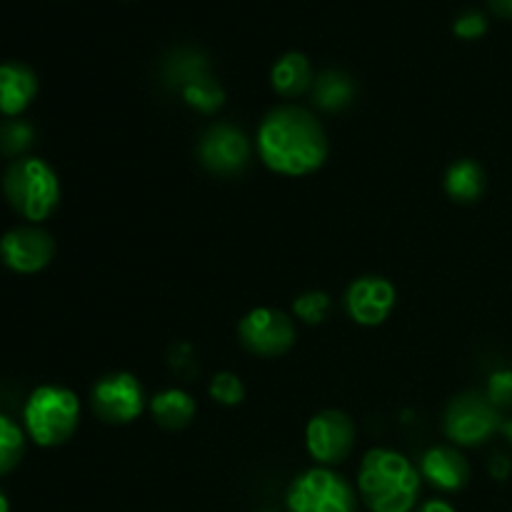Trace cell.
<instances>
[{"label":"cell","instance_id":"obj_6","mask_svg":"<svg viewBox=\"0 0 512 512\" xmlns=\"http://www.w3.org/2000/svg\"><path fill=\"white\" fill-rule=\"evenodd\" d=\"M238 338L248 353L260 358H280L295 345V323L288 313L278 308H253L238 323Z\"/></svg>","mask_w":512,"mask_h":512},{"label":"cell","instance_id":"obj_4","mask_svg":"<svg viewBox=\"0 0 512 512\" xmlns=\"http://www.w3.org/2000/svg\"><path fill=\"white\" fill-rule=\"evenodd\" d=\"M80 425V400L63 385H40L23 408V430L40 448L68 443Z\"/></svg>","mask_w":512,"mask_h":512},{"label":"cell","instance_id":"obj_11","mask_svg":"<svg viewBox=\"0 0 512 512\" xmlns=\"http://www.w3.org/2000/svg\"><path fill=\"white\" fill-rule=\"evenodd\" d=\"M55 240L50 233L35 228V225H23L13 228L0 238V260L8 270L20 275H35L53 263Z\"/></svg>","mask_w":512,"mask_h":512},{"label":"cell","instance_id":"obj_21","mask_svg":"<svg viewBox=\"0 0 512 512\" xmlns=\"http://www.w3.org/2000/svg\"><path fill=\"white\" fill-rule=\"evenodd\" d=\"M25 455V430L13 418L0 413V475H8Z\"/></svg>","mask_w":512,"mask_h":512},{"label":"cell","instance_id":"obj_9","mask_svg":"<svg viewBox=\"0 0 512 512\" xmlns=\"http://www.w3.org/2000/svg\"><path fill=\"white\" fill-rule=\"evenodd\" d=\"M90 403L103 423L128 425L145 410L143 385L133 373H110L93 385Z\"/></svg>","mask_w":512,"mask_h":512},{"label":"cell","instance_id":"obj_23","mask_svg":"<svg viewBox=\"0 0 512 512\" xmlns=\"http://www.w3.org/2000/svg\"><path fill=\"white\" fill-rule=\"evenodd\" d=\"M330 308H333V303H330V295L320 293V290H310V293L298 295L293 303L295 318L303 320V323H308V325L323 323V320L328 318Z\"/></svg>","mask_w":512,"mask_h":512},{"label":"cell","instance_id":"obj_29","mask_svg":"<svg viewBox=\"0 0 512 512\" xmlns=\"http://www.w3.org/2000/svg\"><path fill=\"white\" fill-rule=\"evenodd\" d=\"M418 512H455V508L445 500H428Z\"/></svg>","mask_w":512,"mask_h":512},{"label":"cell","instance_id":"obj_22","mask_svg":"<svg viewBox=\"0 0 512 512\" xmlns=\"http://www.w3.org/2000/svg\"><path fill=\"white\" fill-rule=\"evenodd\" d=\"M30 145H33V125L20 118H5L0 123V150L5 155L23 158Z\"/></svg>","mask_w":512,"mask_h":512},{"label":"cell","instance_id":"obj_10","mask_svg":"<svg viewBox=\"0 0 512 512\" xmlns=\"http://www.w3.org/2000/svg\"><path fill=\"white\" fill-rule=\"evenodd\" d=\"M250 148L248 135L240 128L228 123H218L203 133L198 143V158L205 168L220 178H235L250 165Z\"/></svg>","mask_w":512,"mask_h":512},{"label":"cell","instance_id":"obj_20","mask_svg":"<svg viewBox=\"0 0 512 512\" xmlns=\"http://www.w3.org/2000/svg\"><path fill=\"white\" fill-rule=\"evenodd\" d=\"M180 98L185 100V105L198 110V113L210 115V113H218V110L225 105V90L213 75H205V78L185 85V88L180 90Z\"/></svg>","mask_w":512,"mask_h":512},{"label":"cell","instance_id":"obj_24","mask_svg":"<svg viewBox=\"0 0 512 512\" xmlns=\"http://www.w3.org/2000/svg\"><path fill=\"white\" fill-rule=\"evenodd\" d=\"M208 390H210V398H213L215 403L228 405V408L243 403V398H245L243 380H240L238 375H233V373H218V375H215V378L210 380Z\"/></svg>","mask_w":512,"mask_h":512},{"label":"cell","instance_id":"obj_2","mask_svg":"<svg viewBox=\"0 0 512 512\" xmlns=\"http://www.w3.org/2000/svg\"><path fill=\"white\" fill-rule=\"evenodd\" d=\"M420 483V468L398 450L373 448L360 463L358 490L370 512H413Z\"/></svg>","mask_w":512,"mask_h":512},{"label":"cell","instance_id":"obj_1","mask_svg":"<svg viewBox=\"0 0 512 512\" xmlns=\"http://www.w3.org/2000/svg\"><path fill=\"white\" fill-rule=\"evenodd\" d=\"M328 135L310 110L280 105L263 118L258 128V155L273 173L303 178L328 160Z\"/></svg>","mask_w":512,"mask_h":512},{"label":"cell","instance_id":"obj_3","mask_svg":"<svg viewBox=\"0 0 512 512\" xmlns=\"http://www.w3.org/2000/svg\"><path fill=\"white\" fill-rule=\"evenodd\" d=\"M3 193L10 208L30 223H43L60 203V180L43 158L23 155L3 175Z\"/></svg>","mask_w":512,"mask_h":512},{"label":"cell","instance_id":"obj_16","mask_svg":"<svg viewBox=\"0 0 512 512\" xmlns=\"http://www.w3.org/2000/svg\"><path fill=\"white\" fill-rule=\"evenodd\" d=\"M195 410L198 405H195L193 395L180 388H165L150 398V413H153L155 423L165 430L188 428L195 418Z\"/></svg>","mask_w":512,"mask_h":512},{"label":"cell","instance_id":"obj_32","mask_svg":"<svg viewBox=\"0 0 512 512\" xmlns=\"http://www.w3.org/2000/svg\"><path fill=\"white\" fill-rule=\"evenodd\" d=\"M263 512H273V510H263Z\"/></svg>","mask_w":512,"mask_h":512},{"label":"cell","instance_id":"obj_19","mask_svg":"<svg viewBox=\"0 0 512 512\" xmlns=\"http://www.w3.org/2000/svg\"><path fill=\"white\" fill-rule=\"evenodd\" d=\"M445 193L458 203H475L485 193V173L475 160H458L445 173Z\"/></svg>","mask_w":512,"mask_h":512},{"label":"cell","instance_id":"obj_13","mask_svg":"<svg viewBox=\"0 0 512 512\" xmlns=\"http://www.w3.org/2000/svg\"><path fill=\"white\" fill-rule=\"evenodd\" d=\"M420 475L443 493L463 490L470 480V465L463 453L450 445H435L420 460Z\"/></svg>","mask_w":512,"mask_h":512},{"label":"cell","instance_id":"obj_15","mask_svg":"<svg viewBox=\"0 0 512 512\" xmlns=\"http://www.w3.org/2000/svg\"><path fill=\"white\" fill-rule=\"evenodd\" d=\"M313 65L303 53H285L270 70V85L278 95L293 100L313 88Z\"/></svg>","mask_w":512,"mask_h":512},{"label":"cell","instance_id":"obj_17","mask_svg":"<svg viewBox=\"0 0 512 512\" xmlns=\"http://www.w3.org/2000/svg\"><path fill=\"white\" fill-rule=\"evenodd\" d=\"M210 73V60L208 55L200 53L195 48H178L165 58L163 65V78L165 83L170 85L173 90H183L185 85L195 83V80L205 78Z\"/></svg>","mask_w":512,"mask_h":512},{"label":"cell","instance_id":"obj_5","mask_svg":"<svg viewBox=\"0 0 512 512\" xmlns=\"http://www.w3.org/2000/svg\"><path fill=\"white\" fill-rule=\"evenodd\" d=\"M288 512H355L358 495L343 475L330 468L305 470L288 490Z\"/></svg>","mask_w":512,"mask_h":512},{"label":"cell","instance_id":"obj_7","mask_svg":"<svg viewBox=\"0 0 512 512\" xmlns=\"http://www.w3.org/2000/svg\"><path fill=\"white\" fill-rule=\"evenodd\" d=\"M443 425L445 435L455 445L473 448V445H480L488 438H493L500 430V425H503V420H500L498 408L490 403L488 395L463 393L448 405Z\"/></svg>","mask_w":512,"mask_h":512},{"label":"cell","instance_id":"obj_31","mask_svg":"<svg viewBox=\"0 0 512 512\" xmlns=\"http://www.w3.org/2000/svg\"><path fill=\"white\" fill-rule=\"evenodd\" d=\"M500 430H503V433H505V438H508L510 443H512V420H508V423H503V425H500Z\"/></svg>","mask_w":512,"mask_h":512},{"label":"cell","instance_id":"obj_8","mask_svg":"<svg viewBox=\"0 0 512 512\" xmlns=\"http://www.w3.org/2000/svg\"><path fill=\"white\" fill-rule=\"evenodd\" d=\"M355 438H358V428L343 410H323V413L313 415L305 428L308 455L323 468L343 463L353 453Z\"/></svg>","mask_w":512,"mask_h":512},{"label":"cell","instance_id":"obj_28","mask_svg":"<svg viewBox=\"0 0 512 512\" xmlns=\"http://www.w3.org/2000/svg\"><path fill=\"white\" fill-rule=\"evenodd\" d=\"M488 3H490V8H493L495 15L512 20V0H488Z\"/></svg>","mask_w":512,"mask_h":512},{"label":"cell","instance_id":"obj_26","mask_svg":"<svg viewBox=\"0 0 512 512\" xmlns=\"http://www.w3.org/2000/svg\"><path fill=\"white\" fill-rule=\"evenodd\" d=\"M488 398L495 408L512 405V370H498L488 383Z\"/></svg>","mask_w":512,"mask_h":512},{"label":"cell","instance_id":"obj_30","mask_svg":"<svg viewBox=\"0 0 512 512\" xmlns=\"http://www.w3.org/2000/svg\"><path fill=\"white\" fill-rule=\"evenodd\" d=\"M0 512H10V500L3 490H0Z\"/></svg>","mask_w":512,"mask_h":512},{"label":"cell","instance_id":"obj_14","mask_svg":"<svg viewBox=\"0 0 512 512\" xmlns=\"http://www.w3.org/2000/svg\"><path fill=\"white\" fill-rule=\"evenodd\" d=\"M38 95V78L23 63H0V115L20 118Z\"/></svg>","mask_w":512,"mask_h":512},{"label":"cell","instance_id":"obj_12","mask_svg":"<svg viewBox=\"0 0 512 512\" xmlns=\"http://www.w3.org/2000/svg\"><path fill=\"white\" fill-rule=\"evenodd\" d=\"M395 303H398L395 285L378 275L358 278L355 283H350L348 293H345V310L355 323L365 325V328L385 323L395 310Z\"/></svg>","mask_w":512,"mask_h":512},{"label":"cell","instance_id":"obj_25","mask_svg":"<svg viewBox=\"0 0 512 512\" xmlns=\"http://www.w3.org/2000/svg\"><path fill=\"white\" fill-rule=\"evenodd\" d=\"M453 33L463 40H478L488 33V18L480 10H465L455 18Z\"/></svg>","mask_w":512,"mask_h":512},{"label":"cell","instance_id":"obj_27","mask_svg":"<svg viewBox=\"0 0 512 512\" xmlns=\"http://www.w3.org/2000/svg\"><path fill=\"white\" fill-rule=\"evenodd\" d=\"M490 473H493V478L505 480L510 475V460L505 455H495L493 463H490Z\"/></svg>","mask_w":512,"mask_h":512},{"label":"cell","instance_id":"obj_18","mask_svg":"<svg viewBox=\"0 0 512 512\" xmlns=\"http://www.w3.org/2000/svg\"><path fill=\"white\" fill-rule=\"evenodd\" d=\"M310 90H313V103L320 110L335 113V110H343L353 103L358 88H355V80L348 73H343V70H323L313 80V88Z\"/></svg>","mask_w":512,"mask_h":512}]
</instances>
